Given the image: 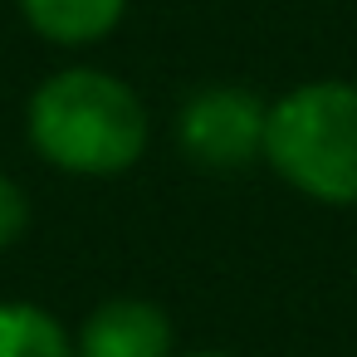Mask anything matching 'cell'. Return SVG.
I'll use <instances>...</instances> for the list:
<instances>
[{
  "mask_svg": "<svg viewBox=\"0 0 357 357\" xmlns=\"http://www.w3.org/2000/svg\"><path fill=\"white\" fill-rule=\"evenodd\" d=\"M264 162L318 206H357V84L308 79L274 98Z\"/></svg>",
  "mask_w": 357,
  "mask_h": 357,
  "instance_id": "obj_2",
  "label": "cell"
},
{
  "mask_svg": "<svg viewBox=\"0 0 357 357\" xmlns=\"http://www.w3.org/2000/svg\"><path fill=\"white\" fill-rule=\"evenodd\" d=\"M186 357H225V352H186Z\"/></svg>",
  "mask_w": 357,
  "mask_h": 357,
  "instance_id": "obj_8",
  "label": "cell"
},
{
  "mask_svg": "<svg viewBox=\"0 0 357 357\" xmlns=\"http://www.w3.org/2000/svg\"><path fill=\"white\" fill-rule=\"evenodd\" d=\"M15 6L40 40L84 50V45H98L118 30L128 0H15Z\"/></svg>",
  "mask_w": 357,
  "mask_h": 357,
  "instance_id": "obj_5",
  "label": "cell"
},
{
  "mask_svg": "<svg viewBox=\"0 0 357 357\" xmlns=\"http://www.w3.org/2000/svg\"><path fill=\"white\" fill-rule=\"evenodd\" d=\"M264 98L235 84H215L186 98V108L176 113V142L206 172H240L264 157Z\"/></svg>",
  "mask_w": 357,
  "mask_h": 357,
  "instance_id": "obj_3",
  "label": "cell"
},
{
  "mask_svg": "<svg viewBox=\"0 0 357 357\" xmlns=\"http://www.w3.org/2000/svg\"><path fill=\"white\" fill-rule=\"evenodd\" d=\"M79 357H172V318L147 298L98 303L74 342Z\"/></svg>",
  "mask_w": 357,
  "mask_h": 357,
  "instance_id": "obj_4",
  "label": "cell"
},
{
  "mask_svg": "<svg viewBox=\"0 0 357 357\" xmlns=\"http://www.w3.org/2000/svg\"><path fill=\"white\" fill-rule=\"evenodd\" d=\"M25 132L69 176H118L147 152V108L103 69H64L35 89Z\"/></svg>",
  "mask_w": 357,
  "mask_h": 357,
  "instance_id": "obj_1",
  "label": "cell"
},
{
  "mask_svg": "<svg viewBox=\"0 0 357 357\" xmlns=\"http://www.w3.org/2000/svg\"><path fill=\"white\" fill-rule=\"evenodd\" d=\"M25 225H30V201L6 172H0V250H10L25 235Z\"/></svg>",
  "mask_w": 357,
  "mask_h": 357,
  "instance_id": "obj_7",
  "label": "cell"
},
{
  "mask_svg": "<svg viewBox=\"0 0 357 357\" xmlns=\"http://www.w3.org/2000/svg\"><path fill=\"white\" fill-rule=\"evenodd\" d=\"M0 357H79L69 333L40 303H0Z\"/></svg>",
  "mask_w": 357,
  "mask_h": 357,
  "instance_id": "obj_6",
  "label": "cell"
}]
</instances>
